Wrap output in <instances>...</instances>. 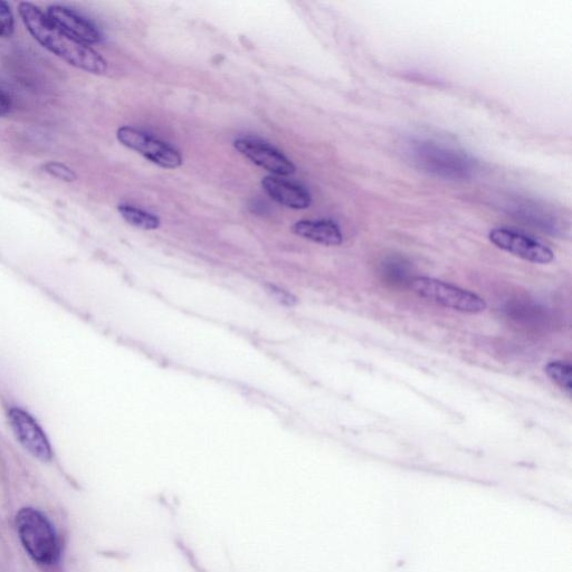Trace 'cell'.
<instances>
[{"mask_svg":"<svg viewBox=\"0 0 572 572\" xmlns=\"http://www.w3.org/2000/svg\"><path fill=\"white\" fill-rule=\"evenodd\" d=\"M293 232L307 240L327 246H338L343 242L340 227L331 221H301L293 226Z\"/></svg>","mask_w":572,"mask_h":572,"instance_id":"cell-11","label":"cell"},{"mask_svg":"<svg viewBox=\"0 0 572 572\" xmlns=\"http://www.w3.org/2000/svg\"><path fill=\"white\" fill-rule=\"evenodd\" d=\"M546 373L560 388L569 395L572 393V368L562 361H552L546 367Z\"/></svg>","mask_w":572,"mask_h":572,"instance_id":"cell-13","label":"cell"},{"mask_svg":"<svg viewBox=\"0 0 572 572\" xmlns=\"http://www.w3.org/2000/svg\"><path fill=\"white\" fill-rule=\"evenodd\" d=\"M16 527L28 554L42 565H52L60 556L52 524L40 511L32 508L17 513Z\"/></svg>","mask_w":572,"mask_h":572,"instance_id":"cell-2","label":"cell"},{"mask_svg":"<svg viewBox=\"0 0 572 572\" xmlns=\"http://www.w3.org/2000/svg\"><path fill=\"white\" fill-rule=\"evenodd\" d=\"M13 107L12 99L9 95L0 90V117H5L11 112Z\"/></svg>","mask_w":572,"mask_h":572,"instance_id":"cell-17","label":"cell"},{"mask_svg":"<svg viewBox=\"0 0 572 572\" xmlns=\"http://www.w3.org/2000/svg\"><path fill=\"white\" fill-rule=\"evenodd\" d=\"M46 16L56 27L74 38L75 41L89 46L102 41L99 28L90 19L75 12L74 9L62 5H53L47 8Z\"/></svg>","mask_w":572,"mask_h":572,"instance_id":"cell-8","label":"cell"},{"mask_svg":"<svg viewBox=\"0 0 572 572\" xmlns=\"http://www.w3.org/2000/svg\"><path fill=\"white\" fill-rule=\"evenodd\" d=\"M43 169L46 174L65 181V183H73V181L78 179L75 171L64 164H61V162H49V164L44 165Z\"/></svg>","mask_w":572,"mask_h":572,"instance_id":"cell-15","label":"cell"},{"mask_svg":"<svg viewBox=\"0 0 572 572\" xmlns=\"http://www.w3.org/2000/svg\"><path fill=\"white\" fill-rule=\"evenodd\" d=\"M262 186L266 194L285 207L305 209L311 205V195L308 190L292 181L278 176H268L263 178Z\"/></svg>","mask_w":572,"mask_h":572,"instance_id":"cell-10","label":"cell"},{"mask_svg":"<svg viewBox=\"0 0 572 572\" xmlns=\"http://www.w3.org/2000/svg\"><path fill=\"white\" fill-rule=\"evenodd\" d=\"M234 146L253 164L270 171L272 176L283 177L295 173L293 162L269 143L252 138H241L234 142Z\"/></svg>","mask_w":572,"mask_h":572,"instance_id":"cell-7","label":"cell"},{"mask_svg":"<svg viewBox=\"0 0 572 572\" xmlns=\"http://www.w3.org/2000/svg\"><path fill=\"white\" fill-rule=\"evenodd\" d=\"M19 15L26 30L40 43L74 68L92 73L103 74L108 70V62L92 49L69 36L56 27L40 8L32 3L23 2L18 7Z\"/></svg>","mask_w":572,"mask_h":572,"instance_id":"cell-1","label":"cell"},{"mask_svg":"<svg viewBox=\"0 0 572 572\" xmlns=\"http://www.w3.org/2000/svg\"><path fill=\"white\" fill-rule=\"evenodd\" d=\"M9 421H11L18 441L28 452L43 462L52 459L50 442L47 440L43 429L30 414L22 411V409L14 408L9 413Z\"/></svg>","mask_w":572,"mask_h":572,"instance_id":"cell-9","label":"cell"},{"mask_svg":"<svg viewBox=\"0 0 572 572\" xmlns=\"http://www.w3.org/2000/svg\"><path fill=\"white\" fill-rule=\"evenodd\" d=\"M119 213L127 223L132 226L141 228V230L152 231L157 230L160 226L159 218L142 209L131 205L122 204L118 207Z\"/></svg>","mask_w":572,"mask_h":572,"instance_id":"cell-12","label":"cell"},{"mask_svg":"<svg viewBox=\"0 0 572 572\" xmlns=\"http://www.w3.org/2000/svg\"><path fill=\"white\" fill-rule=\"evenodd\" d=\"M412 288L419 297L463 313L478 314L488 308L486 302L478 294L459 288L440 280L416 278Z\"/></svg>","mask_w":572,"mask_h":572,"instance_id":"cell-4","label":"cell"},{"mask_svg":"<svg viewBox=\"0 0 572 572\" xmlns=\"http://www.w3.org/2000/svg\"><path fill=\"white\" fill-rule=\"evenodd\" d=\"M411 154L419 168L446 179H466L476 170L475 161L463 152L431 141L413 143Z\"/></svg>","mask_w":572,"mask_h":572,"instance_id":"cell-3","label":"cell"},{"mask_svg":"<svg viewBox=\"0 0 572 572\" xmlns=\"http://www.w3.org/2000/svg\"><path fill=\"white\" fill-rule=\"evenodd\" d=\"M268 290L272 294V297L274 299L278 300L280 303L284 305H289V307H292V305L297 303V299H295L292 294L284 290H281L279 288H276V286L269 285Z\"/></svg>","mask_w":572,"mask_h":572,"instance_id":"cell-16","label":"cell"},{"mask_svg":"<svg viewBox=\"0 0 572 572\" xmlns=\"http://www.w3.org/2000/svg\"><path fill=\"white\" fill-rule=\"evenodd\" d=\"M15 31V19L11 9L6 2L0 0V37L8 38L13 36Z\"/></svg>","mask_w":572,"mask_h":572,"instance_id":"cell-14","label":"cell"},{"mask_svg":"<svg viewBox=\"0 0 572 572\" xmlns=\"http://www.w3.org/2000/svg\"><path fill=\"white\" fill-rule=\"evenodd\" d=\"M117 138L121 145L138 152L162 168L175 169L183 164V157L176 148L145 131L122 127L117 132Z\"/></svg>","mask_w":572,"mask_h":572,"instance_id":"cell-5","label":"cell"},{"mask_svg":"<svg viewBox=\"0 0 572 572\" xmlns=\"http://www.w3.org/2000/svg\"><path fill=\"white\" fill-rule=\"evenodd\" d=\"M490 241L499 249L536 264H548L555 260V253L549 246L529 235L507 227L494 228Z\"/></svg>","mask_w":572,"mask_h":572,"instance_id":"cell-6","label":"cell"}]
</instances>
